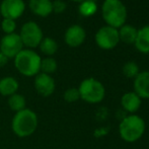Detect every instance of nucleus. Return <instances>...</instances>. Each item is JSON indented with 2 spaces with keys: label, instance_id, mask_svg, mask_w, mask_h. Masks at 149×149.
<instances>
[{
  "label": "nucleus",
  "instance_id": "1",
  "mask_svg": "<svg viewBox=\"0 0 149 149\" xmlns=\"http://www.w3.org/2000/svg\"><path fill=\"white\" fill-rule=\"evenodd\" d=\"M38 124V115L33 110L26 108L24 110L14 114L11 121V129L17 137L26 138L35 133Z\"/></svg>",
  "mask_w": 149,
  "mask_h": 149
},
{
  "label": "nucleus",
  "instance_id": "2",
  "mask_svg": "<svg viewBox=\"0 0 149 149\" xmlns=\"http://www.w3.org/2000/svg\"><path fill=\"white\" fill-rule=\"evenodd\" d=\"M145 132V121L140 116L133 114L126 116L119 124V134L127 143L138 141Z\"/></svg>",
  "mask_w": 149,
  "mask_h": 149
},
{
  "label": "nucleus",
  "instance_id": "3",
  "mask_svg": "<svg viewBox=\"0 0 149 149\" xmlns=\"http://www.w3.org/2000/svg\"><path fill=\"white\" fill-rule=\"evenodd\" d=\"M42 58L38 53L31 49L22 50L14 57V66L20 74L26 77H33L41 71Z\"/></svg>",
  "mask_w": 149,
  "mask_h": 149
},
{
  "label": "nucleus",
  "instance_id": "4",
  "mask_svg": "<svg viewBox=\"0 0 149 149\" xmlns=\"http://www.w3.org/2000/svg\"><path fill=\"white\" fill-rule=\"evenodd\" d=\"M102 17L109 26L121 28L127 19V9L120 0H104L102 4Z\"/></svg>",
  "mask_w": 149,
  "mask_h": 149
},
{
  "label": "nucleus",
  "instance_id": "5",
  "mask_svg": "<svg viewBox=\"0 0 149 149\" xmlns=\"http://www.w3.org/2000/svg\"><path fill=\"white\" fill-rule=\"evenodd\" d=\"M78 91L80 94V100L88 104H98L102 102L106 96V88L104 84L97 79L92 77L81 81L78 87Z\"/></svg>",
  "mask_w": 149,
  "mask_h": 149
},
{
  "label": "nucleus",
  "instance_id": "6",
  "mask_svg": "<svg viewBox=\"0 0 149 149\" xmlns=\"http://www.w3.org/2000/svg\"><path fill=\"white\" fill-rule=\"evenodd\" d=\"M19 37L24 46L29 48L39 47L43 40V31L41 28L33 22H28L22 26Z\"/></svg>",
  "mask_w": 149,
  "mask_h": 149
},
{
  "label": "nucleus",
  "instance_id": "7",
  "mask_svg": "<svg viewBox=\"0 0 149 149\" xmlns=\"http://www.w3.org/2000/svg\"><path fill=\"white\" fill-rule=\"evenodd\" d=\"M120 41L119 31L112 26H102L95 35V42L100 49L111 50L118 45Z\"/></svg>",
  "mask_w": 149,
  "mask_h": 149
},
{
  "label": "nucleus",
  "instance_id": "8",
  "mask_svg": "<svg viewBox=\"0 0 149 149\" xmlns=\"http://www.w3.org/2000/svg\"><path fill=\"white\" fill-rule=\"evenodd\" d=\"M24 47L19 35L17 33H10V35L4 36L0 42V52L4 56L10 59L13 58L19 53Z\"/></svg>",
  "mask_w": 149,
  "mask_h": 149
},
{
  "label": "nucleus",
  "instance_id": "9",
  "mask_svg": "<svg viewBox=\"0 0 149 149\" xmlns=\"http://www.w3.org/2000/svg\"><path fill=\"white\" fill-rule=\"evenodd\" d=\"M26 4L24 0H2L0 5V13L3 18L16 19L24 14Z\"/></svg>",
  "mask_w": 149,
  "mask_h": 149
},
{
  "label": "nucleus",
  "instance_id": "10",
  "mask_svg": "<svg viewBox=\"0 0 149 149\" xmlns=\"http://www.w3.org/2000/svg\"><path fill=\"white\" fill-rule=\"evenodd\" d=\"M33 85H35V88L38 93L44 97L52 95L56 88V83L53 77L51 75L42 72L36 75Z\"/></svg>",
  "mask_w": 149,
  "mask_h": 149
},
{
  "label": "nucleus",
  "instance_id": "11",
  "mask_svg": "<svg viewBox=\"0 0 149 149\" xmlns=\"http://www.w3.org/2000/svg\"><path fill=\"white\" fill-rule=\"evenodd\" d=\"M85 37H86V33L84 29L80 26L74 24L70 26L65 33V42L69 47L76 48L84 42Z\"/></svg>",
  "mask_w": 149,
  "mask_h": 149
},
{
  "label": "nucleus",
  "instance_id": "12",
  "mask_svg": "<svg viewBox=\"0 0 149 149\" xmlns=\"http://www.w3.org/2000/svg\"><path fill=\"white\" fill-rule=\"evenodd\" d=\"M134 92L141 100L149 98V71L139 72V74L134 78Z\"/></svg>",
  "mask_w": 149,
  "mask_h": 149
},
{
  "label": "nucleus",
  "instance_id": "13",
  "mask_svg": "<svg viewBox=\"0 0 149 149\" xmlns=\"http://www.w3.org/2000/svg\"><path fill=\"white\" fill-rule=\"evenodd\" d=\"M142 100L134 91L126 92L121 97V106L126 113L133 115L140 109Z\"/></svg>",
  "mask_w": 149,
  "mask_h": 149
},
{
  "label": "nucleus",
  "instance_id": "14",
  "mask_svg": "<svg viewBox=\"0 0 149 149\" xmlns=\"http://www.w3.org/2000/svg\"><path fill=\"white\" fill-rule=\"evenodd\" d=\"M31 10L38 16L46 17L53 12L51 0H30Z\"/></svg>",
  "mask_w": 149,
  "mask_h": 149
},
{
  "label": "nucleus",
  "instance_id": "15",
  "mask_svg": "<svg viewBox=\"0 0 149 149\" xmlns=\"http://www.w3.org/2000/svg\"><path fill=\"white\" fill-rule=\"evenodd\" d=\"M19 88V83L14 77L6 76L0 79V94L3 96H10L16 93Z\"/></svg>",
  "mask_w": 149,
  "mask_h": 149
},
{
  "label": "nucleus",
  "instance_id": "16",
  "mask_svg": "<svg viewBox=\"0 0 149 149\" xmlns=\"http://www.w3.org/2000/svg\"><path fill=\"white\" fill-rule=\"evenodd\" d=\"M135 47L141 53H149V26H143L137 31L135 40Z\"/></svg>",
  "mask_w": 149,
  "mask_h": 149
},
{
  "label": "nucleus",
  "instance_id": "17",
  "mask_svg": "<svg viewBox=\"0 0 149 149\" xmlns=\"http://www.w3.org/2000/svg\"><path fill=\"white\" fill-rule=\"evenodd\" d=\"M7 104H8V107L10 108V110L17 113L26 109V97H24L22 94L16 92V93L8 96Z\"/></svg>",
  "mask_w": 149,
  "mask_h": 149
},
{
  "label": "nucleus",
  "instance_id": "18",
  "mask_svg": "<svg viewBox=\"0 0 149 149\" xmlns=\"http://www.w3.org/2000/svg\"><path fill=\"white\" fill-rule=\"evenodd\" d=\"M137 30L132 26H122L119 31V38L121 41L127 44L135 43L136 37H137Z\"/></svg>",
  "mask_w": 149,
  "mask_h": 149
},
{
  "label": "nucleus",
  "instance_id": "19",
  "mask_svg": "<svg viewBox=\"0 0 149 149\" xmlns=\"http://www.w3.org/2000/svg\"><path fill=\"white\" fill-rule=\"evenodd\" d=\"M39 47L42 53L50 57V56L54 55V54L57 52L58 44L56 43L55 40H53L52 38H45V39L42 40Z\"/></svg>",
  "mask_w": 149,
  "mask_h": 149
},
{
  "label": "nucleus",
  "instance_id": "20",
  "mask_svg": "<svg viewBox=\"0 0 149 149\" xmlns=\"http://www.w3.org/2000/svg\"><path fill=\"white\" fill-rule=\"evenodd\" d=\"M57 62L54 58L47 57L45 59H42L41 61V71L40 72L51 75L52 73H54L57 70Z\"/></svg>",
  "mask_w": 149,
  "mask_h": 149
},
{
  "label": "nucleus",
  "instance_id": "21",
  "mask_svg": "<svg viewBox=\"0 0 149 149\" xmlns=\"http://www.w3.org/2000/svg\"><path fill=\"white\" fill-rule=\"evenodd\" d=\"M97 10V5L95 2L91 1H81V4L79 6V12L83 16H91Z\"/></svg>",
  "mask_w": 149,
  "mask_h": 149
},
{
  "label": "nucleus",
  "instance_id": "22",
  "mask_svg": "<svg viewBox=\"0 0 149 149\" xmlns=\"http://www.w3.org/2000/svg\"><path fill=\"white\" fill-rule=\"evenodd\" d=\"M123 74L128 78H135L139 74V66L134 61H129L123 66Z\"/></svg>",
  "mask_w": 149,
  "mask_h": 149
},
{
  "label": "nucleus",
  "instance_id": "23",
  "mask_svg": "<svg viewBox=\"0 0 149 149\" xmlns=\"http://www.w3.org/2000/svg\"><path fill=\"white\" fill-rule=\"evenodd\" d=\"M63 98L66 102H70V104L79 100H80V94H79L78 88L70 87V88L66 89L64 91V94H63Z\"/></svg>",
  "mask_w": 149,
  "mask_h": 149
},
{
  "label": "nucleus",
  "instance_id": "24",
  "mask_svg": "<svg viewBox=\"0 0 149 149\" xmlns=\"http://www.w3.org/2000/svg\"><path fill=\"white\" fill-rule=\"evenodd\" d=\"M1 28L6 35H10V33H14V31L16 29V24L13 19H9V18H3L1 24Z\"/></svg>",
  "mask_w": 149,
  "mask_h": 149
},
{
  "label": "nucleus",
  "instance_id": "25",
  "mask_svg": "<svg viewBox=\"0 0 149 149\" xmlns=\"http://www.w3.org/2000/svg\"><path fill=\"white\" fill-rule=\"evenodd\" d=\"M66 9V3L62 0H55L52 2V10L56 13H62Z\"/></svg>",
  "mask_w": 149,
  "mask_h": 149
},
{
  "label": "nucleus",
  "instance_id": "26",
  "mask_svg": "<svg viewBox=\"0 0 149 149\" xmlns=\"http://www.w3.org/2000/svg\"><path fill=\"white\" fill-rule=\"evenodd\" d=\"M7 62H8V58L6 57V56H4L3 54L0 52V68L5 66V65L7 64Z\"/></svg>",
  "mask_w": 149,
  "mask_h": 149
},
{
  "label": "nucleus",
  "instance_id": "27",
  "mask_svg": "<svg viewBox=\"0 0 149 149\" xmlns=\"http://www.w3.org/2000/svg\"><path fill=\"white\" fill-rule=\"evenodd\" d=\"M82 1H91V2H95L96 0H82Z\"/></svg>",
  "mask_w": 149,
  "mask_h": 149
},
{
  "label": "nucleus",
  "instance_id": "28",
  "mask_svg": "<svg viewBox=\"0 0 149 149\" xmlns=\"http://www.w3.org/2000/svg\"><path fill=\"white\" fill-rule=\"evenodd\" d=\"M72 1H75V2H81L82 0H72Z\"/></svg>",
  "mask_w": 149,
  "mask_h": 149
}]
</instances>
